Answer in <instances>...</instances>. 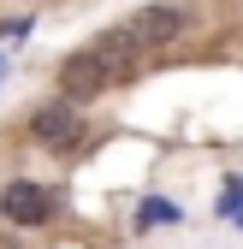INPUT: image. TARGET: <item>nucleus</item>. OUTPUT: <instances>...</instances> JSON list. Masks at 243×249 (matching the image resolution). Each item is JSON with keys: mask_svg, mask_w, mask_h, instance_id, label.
Returning <instances> with one entry per match:
<instances>
[{"mask_svg": "<svg viewBox=\"0 0 243 249\" xmlns=\"http://www.w3.org/2000/svg\"><path fill=\"white\" fill-rule=\"evenodd\" d=\"M160 220H178V208H166V202H148V208H142V226H160Z\"/></svg>", "mask_w": 243, "mask_h": 249, "instance_id": "423d86ee", "label": "nucleus"}, {"mask_svg": "<svg viewBox=\"0 0 243 249\" xmlns=\"http://www.w3.org/2000/svg\"><path fill=\"white\" fill-rule=\"evenodd\" d=\"M220 213H243V178H231V184H226V202H220Z\"/></svg>", "mask_w": 243, "mask_h": 249, "instance_id": "39448f33", "label": "nucleus"}, {"mask_svg": "<svg viewBox=\"0 0 243 249\" xmlns=\"http://www.w3.org/2000/svg\"><path fill=\"white\" fill-rule=\"evenodd\" d=\"M30 137L48 142V148H71L83 137V119H77L71 101H48V107H36V119H30Z\"/></svg>", "mask_w": 243, "mask_h": 249, "instance_id": "20e7f679", "label": "nucleus"}, {"mask_svg": "<svg viewBox=\"0 0 243 249\" xmlns=\"http://www.w3.org/2000/svg\"><path fill=\"white\" fill-rule=\"evenodd\" d=\"M178 30H184V12L178 6H142V12L125 18V30L113 36V48H137V53L142 48H166Z\"/></svg>", "mask_w": 243, "mask_h": 249, "instance_id": "f257e3e1", "label": "nucleus"}, {"mask_svg": "<svg viewBox=\"0 0 243 249\" xmlns=\"http://www.w3.org/2000/svg\"><path fill=\"white\" fill-rule=\"evenodd\" d=\"M0 213H6L12 226H42V220H53V190H42V184H30V178H12L6 190H0Z\"/></svg>", "mask_w": 243, "mask_h": 249, "instance_id": "7ed1b4c3", "label": "nucleus"}, {"mask_svg": "<svg viewBox=\"0 0 243 249\" xmlns=\"http://www.w3.org/2000/svg\"><path fill=\"white\" fill-rule=\"evenodd\" d=\"M107 77H113V71H107L101 53H71L66 66H59V95H66L71 107H77V101H95L101 89H107Z\"/></svg>", "mask_w": 243, "mask_h": 249, "instance_id": "f03ea898", "label": "nucleus"}]
</instances>
